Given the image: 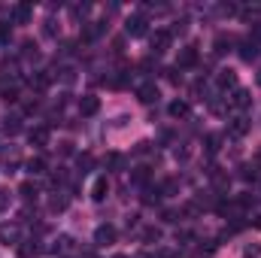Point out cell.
Masks as SVG:
<instances>
[{"label": "cell", "mask_w": 261, "mask_h": 258, "mask_svg": "<svg viewBox=\"0 0 261 258\" xmlns=\"http://www.w3.org/2000/svg\"><path fill=\"white\" fill-rule=\"evenodd\" d=\"M149 46H152L155 55H164V52L170 49V31H155L152 40H149Z\"/></svg>", "instance_id": "6da1fadb"}, {"label": "cell", "mask_w": 261, "mask_h": 258, "mask_svg": "<svg viewBox=\"0 0 261 258\" xmlns=\"http://www.w3.org/2000/svg\"><path fill=\"white\" fill-rule=\"evenodd\" d=\"M146 24H149V21H146L143 15H130L128 21H125V34H128V37H146V31H149Z\"/></svg>", "instance_id": "7a4b0ae2"}, {"label": "cell", "mask_w": 261, "mask_h": 258, "mask_svg": "<svg viewBox=\"0 0 261 258\" xmlns=\"http://www.w3.org/2000/svg\"><path fill=\"white\" fill-rule=\"evenodd\" d=\"M0 243L18 246V243H21V228H18V225H0Z\"/></svg>", "instance_id": "3957f363"}, {"label": "cell", "mask_w": 261, "mask_h": 258, "mask_svg": "<svg viewBox=\"0 0 261 258\" xmlns=\"http://www.w3.org/2000/svg\"><path fill=\"white\" fill-rule=\"evenodd\" d=\"M94 243H97V246H113V243H116V228H113V225H97Z\"/></svg>", "instance_id": "277c9868"}, {"label": "cell", "mask_w": 261, "mask_h": 258, "mask_svg": "<svg viewBox=\"0 0 261 258\" xmlns=\"http://www.w3.org/2000/svg\"><path fill=\"white\" fill-rule=\"evenodd\" d=\"M31 15H34V6H31V3H15V9H12V24H28Z\"/></svg>", "instance_id": "5b68a950"}, {"label": "cell", "mask_w": 261, "mask_h": 258, "mask_svg": "<svg viewBox=\"0 0 261 258\" xmlns=\"http://www.w3.org/2000/svg\"><path fill=\"white\" fill-rule=\"evenodd\" d=\"M137 97H140L143 104H155V100H158V85H155V82H143V85L137 88Z\"/></svg>", "instance_id": "8992f818"}, {"label": "cell", "mask_w": 261, "mask_h": 258, "mask_svg": "<svg viewBox=\"0 0 261 258\" xmlns=\"http://www.w3.org/2000/svg\"><path fill=\"white\" fill-rule=\"evenodd\" d=\"M258 52H261V49H258V43H255L252 37L240 43V58H243V61H255V58H258Z\"/></svg>", "instance_id": "52a82bcc"}, {"label": "cell", "mask_w": 261, "mask_h": 258, "mask_svg": "<svg viewBox=\"0 0 261 258\" xmlns=\"http://www.w3.org/2000/svg\"><path fill=\"white\" fill-rule=\"evenodd\" d=\"M49 128L46 125H40V128H34L31 134H28V140H31V146H49Z\"/></svg>", "instance_id": "ba28073f"}, {"label": "cell", "mask_w": 261, "mask_h": 258, "mask_svg": "<svg viewBox=\"0 0 261 258\" xmlns=\"http://www.w3.org/2000/svg\"><path fill=\"white\" fill-rule=\"evenodd\" d=\"M103 31H107V24H103V21H91V24H85V31H82V40H85V43H91V40H97Z\"/></svg>", "instance_id": "9c48e42d"}, {"label": "cell", "mask_w": 261, "mask_h": 258, "mask_svg": "<svg viewBox=\"0 0 261 258\" xmlns=\"http://www.w3.org/2000/svg\"><path fill=\"white\" fill-rule=\"evenodd\" d=\"M231 46H234V37L219 34V37H216V43H213V52H216V55H228V52H231Z\"/></svg>", "instance_id": "30bf717a"}, {"label": "cell", "mask_w": 261, "mask_h": 258, "mask_svg": "<svg viewBox=\"0 0 261 258\" xmlns=\"http://www.w3.org/2000/svg\"><path fill=\"white\" fill-rule=\"evenodd\" d=\"M97 110H100V100H97V97H91V94H85V97L79 100V113H82V116H94Z\"/></svg>", "instance_id": "8fae6325"}, {"label": "cell", "mask_w": 261, "mask_h": 258, "mask_svg": "<svg viewBox=\"0 0 261 258\" xmlns=\"http://www.w3.org/2000/svg\"><path fill=\"white\" fill-rule=\"evenodd\" d=\"M228 131H231V137H243V134L249 131V119H246V116H234L231 125H228Z\"/></svg>", "instance_id": "7c38bea8"}, {"label": "cell", "mask_w": 261, "mask_h": 258, "mask_svg": "<svg viewBox=\"0 0 261 258\" xmlns=\"http://www.w3.org/2000/svg\"><path fill=\"white\" fill-rule=\"evenodd\" d=\"M252 104V94L246 91V88H237L234 91V97H231V107H237V110H246Z\"/></svg>", "instance_id": "4fadbf2b"}, {"label": "cell", "mask_w": 261, "mask_h": 258, "mask_svg": "<svg viewBox=\"0 0 261 258\" xmlns=\"http://www.w3.org/2000/svg\"><path fill=\"white\" fill-rule=\"evenodd\" d=\"M107 194H110V183H107V176L94 179V186H91V197H94V200H103Z\"/></svg>", "instance_id": "5bb4252c"}, {"label": "cell", "mask_w": 261, "mask_h": 258, "mask_svg": "<svg viewBox=\"0 0 261 258\" xmlns=\"http://www.w3.org/2000/svg\"><path fill=\"white\" fill-rule=\"evenodd\" d=\"M216 82H219V88H234L237 85V76H234V70H222L216 76Z\"/></svg>", "instance_id": "9a60e30c"}, {"label": "cell", "mask_w": 261, "mask_h": 258, "mask_svg": "<svg viewBox=\"0 0 261 258\" xmlns=\"http://www.w3.org/2000/svg\"><path fill=\"white\" fill-rule=\"evenodd\" d=\"M167 113H170L173 119H186V116H189V104H186V100H173V104L167 107Z\"/></svg>", "instance_id": "2e32d148"}, {"label": "cell", "mask_w": 261, "mask_h": 258, "mask_svg": "<svg viewBox=\"0 0 261 258\" xmlns=\"http://www.w3.org/2000/svg\"><path fill=\"white\" fill-rule=\"evenodd\" d=\"M76 164H79V173H88V170L94 167V155H91V152H82V155L76 158Z\"/></svg>", "instance_id": "e0dca14e"}, {"label": "cell", "mask_w": 261, "mask_h": 258, "mask_svg": "<svg viewBox=\"0 0 261 258\" xmlns=\"http://www.w3.org/2000/svg\"><path fill=\"white\" fill-rule=\"evenodd\" d=\"M28 173H31V176H43V173H46V161H43V158H31V161H28Z\"/></svg>", "instance_id": "ac0fdd59"}, {"label": "cell", "mask_w": 261, "mask_h": 258, "mask_svg": "<svg viewBox=\"0 0 261 258\" xmlns=\"http://www.w3.org/2000/svg\"><path fill=\"white\" fill-rule=\"evenodd\" d=\"M176 64H179V67H192V64H197V52H195V49H182Z\"/></svg>", "instance_id": "d6986e66"}, {"label": "cell", "mask_w": 261, "mask_h": 258, "mask_svg": "<svg viewBox=\"0 0 261 258\" xmlns=\"http://www.w3.org/2000/svg\"><path fill=\"white\" fill-rule=\"evenodd\" d=\"M3 131H6L9 137H12V134H18V131H21V119H18V116H9V119H6V125H3Z\"/></svg>", "instance_id": "ffe728a7"}, {"label": "cell", "mask_w": 261, "mask_h": 258, "mask_svg": "<svg viewBox=\"0 0 261 258\" xmlns=\"http://www.w3.org/2000/svg\"><path fill=\"white\" fill-rule=\"evenodd\" d=\"M21 255H24V258L40 255V246H37V240H24V243H21Z\"/></svg>", "instance_id": "44dd1931"}, {"label": "cell", "mask_w": 261, "mask_h": 258, "mask_svg": "<svg viewBox=\"0 0 261 258\" xmlns=\"http://www.w3.org/2000/svg\"><path fill=\"white\" fill-rule=\"evenodd\" d=\"M122 164H125V158H122L119 152H110V155H107V167H113V170H122Z\"/></svg>", "instance_id": "7402d4cb"}, {"label": "cell", "mask_w": 261, "mask_h": 258, "mask_svg": "<svg viewBox=\"0 0 261 258\" xmlns=\"http://www.w3.org/2000/svg\"><path fill=\"white\" fill-rule=\"evenodd\" d=\"M213 186H216L219 192H228V176H225V173H216V170H213Z\"/></svg>", "instance_id": "603a6c76"}, {"label": "cell", "mask_w": 261, "mask_h": 258, "mask_svg": "<svg viewBox=\"0 0 261 258\" xmlns=\"http://www.w3.org/2000/svg\"><path fill=\"white\" fill-rule=\"evenodd\" d=\"M18 192H21V197H24V200H34V197H37V186H34V183H24Z\"/></svg>", "instance_id": "cb8c5ba5"}, {"label": "cell", "mask_w": 261, "mask_h": 258, "mask_svg": "<svg viewBox=\"0 0 261 258\" xmlns=\"http://www.w3.org/2000/svg\"><path fill=\"white\" fill-rule=\"evenodd\" d=\"M143 240H146V243H158V240H161V231H158V228H146V231H143Z\"/></svg>", "instance_id": "d4e9b609"}, {"label": "cell", "mask_w": 261, "mask_h": 258, "mask_svg": "<svg viewBox=\"0 0 261 258\" xmlns=\"http://www.w3.org/2000/svg\"><path fill=\"white\" fill-rule=\"evenodd\" d=\"M206 152H210V155L219 152V134H210V137H206Z\"/></svg>", "instance_id": "484cf974"}, {"label": "cell", "mask_w": 261, "mask_h": 258, "mask_svg": "<svg viewBox=\"0 0 261 258\" xmlns=\"http://www.w3.org/2000/svg\"><path fill=\"white\" fill-rule=\"evenodd\" d=\"M134 183H137V186H146V183H149V173H146V167L134 170Z\"/></svg>", "instance_id": "4316f807"}, {"label": "cell", "mask_w": 261, "mask_h": 258, "mask_svg": "<svg viewBox=\"0 0 261 258\" xmlns=\"http://www.w3.org/2000/svg\"><path fill=\"white\" fill-rule=\"evenodd\" d=\"M261 255V246L258 243H249L246 249H243V258H258Z\"/></svg>", "instance_id": "83f0119b"}, {"label": "cell", "mask_w": 261, "mask_h": 258, "mask_svg": "<svg viewBox=\"0 0 261 258\" xmlns=\"http://www.w3.org/2000/svg\"><path fill=\"white\" fill-rule=\"evenodd\" d=\"M52 210H55V213L67 210V197H58V194H55V197H52Z\"/></svg>", "instance_id": "f1b7e54d"}, {"label": "cell", "mask_w": 261, "mask_h": 258, "mask_svg": "<svg viewBox=\"0 0 261 258\" xmlns=\"http://www.w3.org/2000/svg\"><path fill=\"white\" fill-rule=\"evenodd\" d=\"M161 192H164V194H173V192H176V179H167V183L161 186Z\"/></svg>", "instance_id": "f546056e"}, {"label": "cell", "mask_w": 261, "mask_h": 258, "mask_svg": "<svg viewBox=\"0 0 261 258\" xmlns=\"http://www.w3.org/2000/svg\"><path fill=\"white\" fill-rule=\"evenodd\" d=\"M252 40H255V43H261V21H255V24H252Z\"/></svg>", "instance_id": "4dcf8cb0"}, {"label": "cell", "mask_w": 261, "mask_h": 258, "mask_svg": "<svg viewBox=\"0 0 261 258\" xmlns=\"http://www.w3.org/2000/svg\"><path fill=\"white\" fill-rule=\"evenodd\" d=\"M61 79H64V82H73V70H70V67L61 70Z\"/></svg>", "instance_id": "1f68e13d"}, {"label": "cell", "mask_w": 261, "mask_h": 258, "mask_svg": "<svg viewBox=\"0 0 261 258\" xmlns=\"http://www.w3.org/2000/svg\"><path fill=\"white\" fill-rule=\"evenodd\" d=\"M0 40H3V43L9 40V24H0Z\"/></svg>", "instance_id": "d6a6232c"}, {"label": "cell", "mask_w": 261, "mask_h": 258, "mask_svg": "<svg viewBox=\"0 0 261 258\" xmlns=\"http://www.w3.org/2000/svg\"><path fill=\"white\" fill-rule=\"evenodd\" d=\"M6 203H9V192H0V210H6Z\"/></svg>", "instance_id": "836d02e7"}, {"label": "cell", "mask_w": 261, "mask_h": 258, "mask_svg": "<svg viewBox=\"0 0 261 258\" xmlns=\"http://www.w3.org/2000/svg\"><path fill=\"white\" fill-rule=\"evenodd\" d=\"M255 228H261V216H258V219H255Z\"/></svg>", "instance_id": "e575fe53"}, {"label": "cell", "mask_w": 261, "mask_h": 258, "mask_svg": "<svg viewBox=\"0 0 261 258\" xmlns=\"http://www.w3.org/2000/svg\"><path fill=\"white\" fill-rule=\"evenodd\" d=\"M113 258H128V255H113Z\"/></svg>", "instance_id": "d590c367"}, {"label": "cell", "mask_w": 261, "mask_h": 258, "mask_svg": "<svg viewBox=\"0 0 261 258\" xmlns=\"http://www.w3.org/2000/svg\"><path fill=\"white\" fill-rule=\"evenodd\" d=\"M258 85H261V73H258Z\"/></svg>", "instance_id": "8d00e7d4"}]
</instances>
